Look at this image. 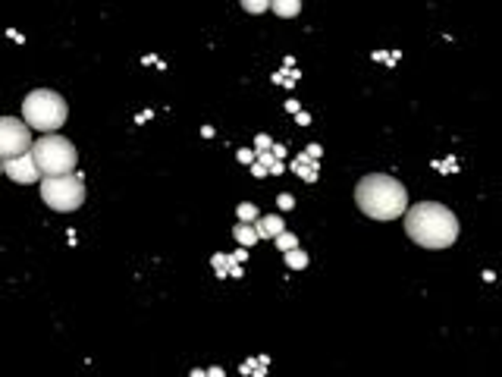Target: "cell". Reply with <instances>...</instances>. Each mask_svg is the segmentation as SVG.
<instances>
[{
	"label": "cell",
	"instance_id": "cell-1",
	"mask_svg": "<svg viewBox=\"0 0 502 377\" xmlns=\"http://www.w3.org/2000/svg\"><path fill=\"white\" fill-rule=\"evenodd\" d=\"M402 217L408 239L421 248H449L458 239V217L439 201H418Z\"/></svg>",
	"mask_w": 502,
	"mask_h": 377
},
{
	"label": "cell",
	"instance_id": "cell-2",
	"mask_svg": "<svg viewBox=\"0 0 502 377\" xmlns=\"http://www.w3.org/2000/svg\"><path fill=\"white\" fill-rule=\"evenodd\" d=\"M355 205L370 220H399L408 208V189L389 173H367L355 186Z\"/></svg>",
	"mask_w": 502,
	"mask_h": 377
},
{
	"label": "cell",
	"instance_id": "cell-3",
	"mask_svg": "<svg viewBox=\"0 0 502 377\" xmlns=\"http://www.w3.org/2000/svg\"><path fill=\"white\" fill-rule=\"evenodd\" d=\"M66 113H69V107H66L63 95L50 92V88H35L22 101L25 126L28 129H38V132H57L66 123Z\"/></svg>",
	"mask_w": 502,
	"mask_h": 377
},
{
	"label": "cell",
	"instance_id": "cell-4",
	"mask_svg": "<svg viewBox=\"0 0 502 377\" xmlns=\"http://www.w3.org/2000/svg\"><path fill=\"white\" fill-rule=\"evenodd\" d=\"M28 151H32V157H35V167L41 170V176L76 173L79 151H76V145H72L69 138H63V135L44 132V138H35Z\"/></svg>",
	"mask_w": 502,
	"mask_h": 377
},
{
	"label": "cell",
	"instance_id": "cell-5",
	"mask_svg": "<svg viewBox=\"0 0 502 377\" xmlns=\"http://www.w3.org/2000/svg\"><path fill=\"white\" fill-rule=\"evenodd\" d=\"M41 198L50 211H79L85 205V183L79 173H60V176H44L41 179Z\"/></svg>",
	"mask_w": 502,
	"mask_h": 377
},
{
	"label": "cell",
	"instance_id": "cell-6",
	"mask_svg": "<svg viewBox=\"0 0 502 377\" xmlns=\"http://www.w3.org/2000/svg\"><path fill=\"white\" fill-rule=\"evenodd\" d=\"M32 129L25 126V120H16V117H0V160L7 157H16V154H25L32 148Z\"/></svg>",
	"mask_w": 502,
	"mask_h": 377
},
{
	"label": "cell",
	"instance_id": "cell-7",
	"mask_svg": "<svg viewBox=\"0 0 502 377\" xmlns=\"http://www.w3.org/2000/svg\"><path fill=\"white\" fill-rule=\"evenodd\" d=\"M0 170H4V173L13 179V183H19V186H32V183H38V179H41V170L35 167L32 151L16 154V157H7V160H0Z\"/></svg>",
	"mask_w": 502,
	"mask_h": 377
},
{
	"label": "cell",
	"instance_id": "cell-8",
	"mask_svg": "<svg viewBox=\"0 0 502 377\" xmlns=\"http://www.w3.org/2000/svg\"><path fill=\"white\" fill-rule=\"evenodd\" d=\"M283 229H286V220L280 217V214H264V217H257V220H254L257 239H273L276 233H283Z\"/></svg>",
	"mask_w": 502,
	"mask_h": 377
},
{
	"label": "cell",
	"instance_id": "cell-9",
	"mask_svg": "<svg viewBox=\"0 0 502 377\" xmlns=\"http://www.w3.org/2000/svg\"><path fill=\"white\" fill-rule=\"evenodd\" d=\"M317 170H320V164H317L314 157H308L305 151L295 157V164H292V173H299L305 183H314V179H317Z\"/></svg>",
	"mask_w": 502,
	"mask_h": 377
},
{
	"label": "cell",
	"instance_id": "cell-10",
	"mask_svg": "<svg viewBox=\"0 0 502 377\" xmlns=\"http://www.w3.org/2000/svg\"><path fill=\"white\" fill-rule=\"evenodd\" d=\"M232 239H235L242 248H251V245L261 242V239H257V233H254V226H251V223H242V220L232 226Z\"/></svg>",
	"mask_w": 502,
	"mask_h": 377
},
{
	"label": "cell",
	"instance_id": "cell-11",
	"mask_svg": "<svg viewBox=\"0 0 502 377\" xmlns=\"http://www.w3.org/2000/svg\"><path fill=\"white\" fill-rule=\"evenodd\" d=\"M270 10L280 16V19H295L302 13V0H270Z\"/></svg>",
	"mask_w": 502,
	"mask_h": 377
},
{
	"label": "cell",
	"instance_id": "cell-12",
	"mask_svg": "<svg viewBox=\"0 0 502 377\" xmlns=\"http://www.w3.org/2000/svg\"><path fill=\"white\" fill-rule=\"evenodd\" d=\"M283 258H286V264L292 267V271H305V267H308V251H302V245L286 248V251H283Z\"/></svg>",
	"mask_w": 502,
	"mask_h": 377
},
{
	"label": "cell",
	"instance_id": "cell-13",
	"mask_svg": "<svg viewBox=\"0 0 502 377\" xmlns=\"http://www.w3.org/2000/svg\"><path fill=\"white\" fill-rule=\"evenodd\" d=\"M235 217H239L242 223H254L257 217H261V211H257V205H251V201H242V205L235 208Z\"/></svg>",
	"mask_w": 502,
	"mask_h": 377
},
{
	"label": "cell",
	"instance_id": "cell-14",
	"mask_svg": "<svg viewBox=\"0 0 502 377\" xmlns=\"http://www.w3.org/2000/svg\"><path fill=\"white\" fill-rule=\"evenodd\" d=\"M273 245L280 248V251L295 248V245H299V236H295V233H289V229H283V233H276V236H273Z\"/></svg>",
	"mask_w": 502,
	"mask_h": 377
},
{
	"label": "cell",
	"instance_id": "cell-15",
	"mask_svg": "<svg viewBox=\"0 0 502 377\" xmlns=\"http://www.w3.org/2000/svg\"><path fill=\"white\" fill-rule=\"evenodd\" d=\"M242 7H245V13H251V16H261V13L270 10V0H242Z\"/></svg>",
	"mask_w": 502,
	"mask_h": 377
},
{
	"label": "cell",
	"instance_id": "cell-16",
	"mask_svg": "<svg viewBox=\"0 0 502 377\" xmlns=\"http://www.w3.org/2000/svg\"><path fill=\"white\" fill-rule=\"evenodd\" d=\"M211 264H214V271H226V267L232 264V258H229V255H223V251H217V255L211 258Z\"/></svg>",
	"mask_w": 502,
	"mask_h": 377
},
{
	"label": "cell",
	"instance_id": "cell-17",
	"mask_svg": "<svg viewBox=\"0 0 502 377\" xmlns=\"http://www.w3.org/2000/svg\"><path fill=\"white\" fill-rule=\"evenodd\" d=\"M270 145H273V138L270 135H254V151H270Z\"/></svg>",
	"mask_w": 502,
	"mask_h": 377
},
{
	"label": "cell",
	"instance_id": "cell-18",
	"mask_svg": "<svg viewBox=\"0 0 502 377\" xmlns=\"http://www.w3.org/2000/svg\"><path fill=\"white\" fill-rule=\"evenodd\" d=\"M235 157H239V164H245V167H248V164H254V151H251V148H239V151H235Z\"/></svg>",
	"mask_w": 502,
	"mask_h": 377
},
{
	"label": "cell",
	"instance_id": "cell-19",
	"mask_svg": "<svg viewBox=\"0 0 502 377\" xmlns=\"http://www.w3.org/2000/svg\"><path fill=\"white\" fill-rule=\"evenodd\" d=\"M276 205H280L283 211H292V208H295V198H292V195H289V192H283V195H280V198H276Z\"/></svg>",
	"mask_w": 502,
	"mask_h": 377
},
{
	"label": "cell",
	"instance_id": "cell-20",
	"mask_svg": "<svg viewBox=\"0 0 502 377\" xmlns=\"http://www.w3.org/2000/svg\"><path fill=\"white\" fill-rule=\"evenodd\" d=\"M283 170H286V164H283L280 157H273V164L267 167V173H273V176H276V173H283Z\"/></svg>",
	"mask_w": 502,
	"mask_h": 377
},
{
	"label": "cell",
	"instance_id": "cell-21",
	"mask_svg": "<svg viewBox=\"0 0 502 377\" xmlns=\"http://www.w3.org/2000/svg\"><path fill=\"white\" fill-rule=\"evenodd\" d=\"M248 167H251V173H254V176H267V167L261 164V160H254V164H248Z\"/></svg>",
	"mask_w": 502,
	"mask_h": 377
},
{
	"label": "cell",
	"instance_id": "cell-22",
	"mask_svg": "<svg viewBox=\"0 0 502 377\" xmlns=\"http://www.w3.org/2000/svg\"><path fill=\"white\" fill-rule=\"evenodd\" d=\"M305 154H308V157H314V160H320V145H308V148H305Z\"/></svg>",
	"mask_w": 502,
	"mask_h": 377
},
{
	"label": "cell",
	"instance_id": "cell-23",
	"mask_svg": "<svg viewBox=\"0 0 502 377\" xmlns=\"http://www.w3.org/2000/svg\"><path fill=\"white\" fill-rule=\"evenodd\" d=\"M270 154L283 160V157H286V145H270Z\"/></svg>",
	"mask_w": 502,
	"mask_h": 377
},
{
	"label": "cell",
	"instance_id": "cell-24",
	"mask_svg": "<svg viewBox=\"0 0 502 377\" xmlns=\"http://www.w3.org/2000/svg\"><path fill=\"white\" fill-rule=\"evenodd\" d=\"M295 123H299V126H308V123H311V113L299 110V113H295Z\"/></svg>",
	"mask_w": 502,
	"mask_h": 377
},
{
	"label": "cell",
	"instance_id": "cell-25",
	"mask_svg": "<svg viewBox=\"0 0 502 377\" xmlns=\"http://www.w3.org/2000/svg\"><path fill=\"white\" fill-rule=\"evenodd\" d=\"M286 110H289V113H299L302 107H299V101H292V98H289V101H286Z\"/></svg>",
	"mask_w": 502,
	"mask_h": 377
},
{
	"label": "cell",
	"instance_id": "cell-26",
	"mask_svg": "<svg viewBox=\"0 0 502 377\" xmlns=\"http://www.w3.org/2000/svg\"><path fill=\"white\" fill-rule=\"evenodd\" d=\"M254 365H257L254 358H251V362H245V365H242V374H251V371H254Z\"/></svg>",
	"mask_w": 502,
	"mask_h": 377
},
{
	"label": "cell",
	"instance_id": "cell-27",
	"mask_svg": "<svg viewBox=\"0 0 502 377\" xmlns=\"http://www.w3.org/2000/svg\"><path fill=\"white\" fill-rule=\"evenodd\" d=\"M229 258H232V261H235V264H242V261H245V258H248V255H245V251H235V255H229Z\"/></svg>",
	"mask_w": 502,
	"mask_h": 377
}]
</instances>
